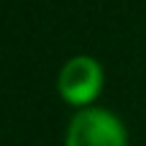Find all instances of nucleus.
Instances as JSON below:
<instances>
[{"label": "nucleus", "mask_w": 146, "mask_h": 146, "mask_svg": "<svg viewBox=\"0 0 146 146\" xmlns=\"http://www.w3.org/2000/svg\"><path fill=\"white\" fill-rule=\"evenodd\" d=\"M64 146H128V131L113 110L90 105L74 110L69 118Z\"/></svg>", "instance_id": "1"}, {"label": "nucleus", "mask_w": 146, "mask_h": 146, "mask_svg": "<svg viewBox=\"0 0 146 146\" xmlns=\"http://www.w3.org/2000/svg\"><path fill=\"white\" fill-rule=\"evenodd\" d=\"M103 85H105L103 64L95 56H87V54L67 59L64 67L59 69V77H56L59 98L77 110L95 105V100L103 92Z\"/></svg>", "instance_id": "2"}]
</instances>
